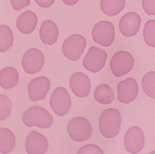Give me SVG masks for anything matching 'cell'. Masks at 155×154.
Wrapping results in <instances>:
<instances>
[{
    "instance_id": "6da1fadb",
    "label": "cell",
    "mask_w": 155,
    "mask_h": 154,
    "mask_svg": "<svg viewBox=\"0 0 155 154\" xmlns=\"http://www.w3.org/2000/svg\"><path fill=\"white\" fill-rule=\"evenodd\" d=\"M120 112L114 108L108 109L102 112L100 117L99 129L103 136L108 139L114 138L119 134L120 129Z\"/></svg>"
},
{
    "instance_id": "7a4b0ae2",
    "label": "cell",
    "mask_w": 155,
    "mask_h": 154,
    "mask_svg": "<svg viewBox=\"0 0 155 154\" xmlns=\"http://www.w3.org/2000/svg\"><path fill=\"white\" fill-rule=\"evenodd\" d=\"M53 121V118L49 112L41 107L30 108L23 116V122L28 127L36 126L41 129H47L52 125Z\"/></svg>"
},
{
    "instance_id": "3957f363",
    "label": "cell",
    "mask_w": 155,
    "mask_h": 154,
    "mask_svg": "<svg viewBox=\"0 0 155 154\" xmlns=\"http://www.w3.org/2000/svg\"><path fill=\"white\" fill-rule=\"evenodd\" d=\"M87 41L83 36L78 34L72 35L64 42L62 50L64 56L73 61L78 60L84 51Z\"/></svg>"
},
{
    "instance_id": "277c9868",
    "label": "cell",
    "mask_w": 155,
    "mask_h": 154,
    "mask_svg": "<svg viewBox=\"0 0 155 154\" xmlns=\"http://www.w3.org/2000/svg\"><path fill=\"white\" fill-rule=\"evenodd\" d=\"M69 136L76 142L87 140L92 135V128L89 122L85 118L77 117L69 122L67 126Z\"/></svg>"
},
{
    "instance_id": "5b68a950",
    "label": "cell",
    "mask_w": 155,
    "mask_h": 154,
    "mask_svg": "<svg viewBox=\"0 0 155 154\" xmlns=\"http://www.w3.org/2000/svg\"><path fill=\"white\" fill-rule=\"evenodd\" d=\"M134 60L132 55L127 51H120L115 53L110 62V68L116 77L123 76L133 68Z\"/></svg>"
},
{
    "instance_id": "8992f818",
    "label": "cell",
    "mask_w": 155,
    "mask_h": 154,
    "mask_svg": "<svg viewBox=\"0 0 155 154\" xmlns=\"http://www.w3.org/2000/svg\"><path fill=\"white\" fill-rule=\"evenodd\" d=\"M92 37L95 43L104 47H109L115 38V29L112 23L107 21L98 22L92 30Z\"/></svg>"
},
{
    "instance_id": "52a82bcc",
    "label": "cell",
    "mask_w": 155,
    "mask_h": 154,
    "mask_svg": "<svg viewBox=\"0 0 155 154\" xmlns=\"http://www.w3.org/2000/svg\"><path fill=\"white\" fill-rule=\"evenodd\" d=\"M50 105L58 116L67 114L71 106V100L66 89L62 87L56 88L51 97Z\"/></svg>"
},
{
    "instance_id": "ba28073f",
    "label": "cell",
    "mask_w": 155,
    "mask_h": 154,
    "mask_svg": "<svg viewBox=\"0 0 155 154\" xmlns=\"http://www.w3.org/2000/svg\"><path fill=\"white\" fill-rule=\"evenodd\" d=\"M107 58L106 52L98 47H91L83 60L84 67L89 72L96 73L105 66Z\"/></svg>"
},
{
    "instance_id": "9c48e42d",
    "label": "cell",
    "mask_w": 155,
    "mask_h": 154,
    "mask_svg": "<svg viewBox=\"0 0 155 154\" xmlns=\"http://www.w3.org/2000/svg\"><path fill=\"white\" fill-rule=\"evenodd\" d=\"M45 59L41 51L32 48L27 51L23 56L22 65L27 73L34 74L41 70L44 65Z\"/></svg>"
},
{
    "instance_id": "30bf717a",
    "label": "cell",
    "mask_w": 155,
    "mask_h": 154,
    "mask_svg": "<svg viewBox=\"0 0 155 154\" xmlns=\"http://www.w3.org/2000/svg\"><path fill=\"white\" fill-rule=\"evenodd\" d=\"M144 142L143 132L137 126L130 128L124 136V147L130 153H137L142 151L144 146Z\"/></svg>"
},
{
    "instance_id": "8fae6325",
    "label": "cell",
    "mask_w": 155,
    "mask_h": 154,
    "mask_svg": "<svg viewBox=\"0 0 155 154\" xmlns=\"http://www.w3.org/2000/svg\"><path fill=\"white\" fill-rule=\"evenodd\" d=\"M141 20L140 15L134 12L127 13L121 18L119 29L123 35L131 37L135 35L140 29Z\"/></svg>"
},
{
    "instance_id": "7c38bea8",
    "label": "cell",
    "mask_w": 155,
    "mask_h": 154,
    "mask_svg": "<svg viewBox=\"0 0 155 154\" xmlns=\"http://www.w3.org/2000/svg\"><path fill=\"white\" fill-rule=\"evenodd\" d=\"M138 93V85L134 78H127L119 82L117 85V99L121 103H131L136 98Z\"/></svg>"
},
{
    "instance_id": "4fadbf2b",
    "label": "cell",
    "mask_w": 155,
    "mask_h": 154,
    "mask_svg": "<svg viewBox=\"0 0 155 154\" xmlns=\"http://www.w3.org/2000/svg\"><path fill=\"white\" fill-rule=\"evenodd\" d=\"M50 87V81L46 76H40L33 79L28 85V91L30 99L33 101L44 99Z\"/></svg>"
},
{
    "instance_id": "5bb4252c",
    "label": "cell",
    "mask_w": 155,
    "mask_h": 154,
    "mask_svg": "<svg viewBox=\"0 0 155 154\" xmlns=\"http://www.w3.org/2000/svg\"><path fill=\"white\" fill-rule=\"evenodd\" d=\"M69 85L73 93L78 97H86L90 93L91 82L89 77L84 73L78 72L72 75Z\"/></svg>"
},
{
    "instance_id": "9a60e30c",
    "label": "cell",
    "mask_w": 155,
    "mask_h": 154,
    "mask_svg": "<svg viewBox=\"0 0 155 154\" xmlns=\"http://www.w3.org/2000/svg\"><path fill=\"white\" fill-rule=\"evenodd\" d=\"M48 143L46 137L37 132H32L27 137L25 149L28 154H44L47 152Z\"/></svg>"
},
{
    "instance_id": "2e32d148",
    "label": "cell",
    "mask_w": 155,
    "mask_h": 154,
    "mask_svg": "<svg viewBox=\"0 0 155 154\" xmlns=\"http://www.w3.org/2000/svg\"><path fill=\"white\" fill-rule=\"evenodd\" d=\"M39 36L42 43L47 45L55 44L59 37V30L57 25L51 20H46L41 24Z\"/></svg>"
},
{
    "instance_id": "e0dca14e",
    "label": "cell",
    "mask_w": 155,
    "mask_h": 154,
    "mask_svg": "<svg viewBox=\"0 0 155 154\" xmlns=\"http://www.w3.org/2000/svg\"><path fill=\"white\" fill-rule=\"evenodd\" d=\"M38 17L35 13L27 11L20 15L16 21L18 30L25 35L31 34L36 27Z\"/></svg>"
},
{
    "instance_id": "ac0fdd59",
    "label": "cell",
    "mask_w": 155,
    "mask_h": 154,
    "mask_svg": "<svg viewBox=\"0 0 155 154\" xmlns=\"http://www.w3.org/2000/svg\"><path fill=\"white\" fill-rule=\"evenodd\" d=\"M19 80V73L13 67H5L0 72V85L4 89H9L16 86Z\"/></svg>"
},
{
    "instance_id": "d6986e66",
    "label": "cell",
    "mask_w": 155,
    "mask_h": 154,
    "mask_svg": "<svg viewBox=\"0 0 155 154\" xmlns=\"http://www.w3.org/2000/svg\"><path fill=\"white\" fill-rule=\"evenodd\" d=\"M15 143V138L12 131L6 128L0 129V152L8 154L13 151Z\"/></svg>"
},
{
    "instance_id": "ffe728a7",
    "label": "cell",
    "mask_w": 155,
    "mask_h": 154,
    "mask_svg": "<svg viewBox=\"0 0 155 154\" xmlns=\"http://www.w3.org/2000/svg\"><path fill=\"white\" fill-rule=\"evenodd\" d=\"M125 0H101L100 7L102 12L108 16L119 14L124 9Z\"/></svg>"
},
{
    "instance_id": "44dd1931",
    "label": "cell",
    "mask_w": 155,
    "mask_h": 154,
    "mask_svg": "<svg viewBox=\"0 0 155 154\" xmlns=\"http://www.w3.org/2000/svg\"><path fill=\"white\" fill-rule=\"evenodd\" d=\"M95 99L102 105H108L114 100L115 95L113 89L107 84L98 85L94 93Z\"/></svg>"
},
{
    "instance_id": "7402d4cb",
    "label": "cell",
    "mask_w": 155,
    "mask_h": 154,
    "mask_svg": "<svg viewBox=\"0 0 155 154\" xmlns=\"http://www.w3.org/2000/svg\"><path fill=\"white\" fill-rule=\"evenodd\" d=\"M13 34L12 29L5 25H0V51L5 52L12 46Z\"/></svg>"
},
{
    "instance_id": "603a6c76",
    "label": "cell",
    "mask_w": 155,
    "mask_h": 154,
    "mask_svg": "<svg viewBox=\"0 0 155 154\" xmlns=\"http://www.w3.org/2000/svg\"><path fill=\"white\" fill-rule=\"evenodd\" d=\"M142 88L148 96L155 99V72L146 74L142 80Z\"/></svg>"
},
{
    "instance_id": "cb8c5ba5",
    "label": "cell",
    "mask_w": 155,
    "mask_h": 154,
    "mask_svg": "<svg viewBox=\"0 0 155 154\" xmlns=\"http://www.w3.org/2000/svg\"><path fill=\"white\" fill-rule=\"evenodd\" d=\"M144 40L146 44L155 48V20H151L145 23L143 29Z\"/></svg>"
},
{
    "instance_id": "d4e9b609",
    "label": "cell",
    "mask_w": 155,
    "mask_h": 154,
    "mask_svg": "<svg viewBox=\"0 0 155 154\" xmlns=\"http://www.w3.org/2000/svg\"><path fill=\"white\" fill-rule=\"evenodd\" d=\"M12 107V102L8 96L5 95H0V120L9 117Z\"/></svg>"
},
{
    "instance_id": "484cf974",
    "label": "cell",
    "mask_w": 155,
    "mask_h": 154,
    "mask_svg": "<svg viewBox=\"0 0 155 154\" xmlns=\"http://www.w3.org/2000/svg\"><path fill=\"white\" fill-rule=\"evenodd\" d=\"M78 154H103L101 148L94 144H88L80 148L78 152Z\"/></svg>"
},
{
    "instance_id": "4316f807",
    "label": "cell",
    "mask_w": 155,
    "mask_h": 154,
    "mask_svg": "<svg viewBox=\"0 0 155 154\" xmlns=\"http://www.w3.org/2000/svg\"><path fill=\"white\" fill-rule=\"evenodd\" d=\"M142 6L149 15H155V0H142Z\"/></svg>"
},
{
    "instance_id": "83f0119b",
    "label": "cell",
    "mask_w": 155,
    "mask_h": 154,
    "mask_svg": "<svg viewBox=\"0 0 155 154\" xmlns=\"http://www.w3.org/2000/svg\"><path fill=\"white\" fill-rule=\"evenodd\" d=\"M12 6L14 10L19 11L24 7L28 6L30 0H10Z\"/></svg>"
},
{
    "instance_id": "f1b7e54d",
    "label": "cell",
    "mask_w": 155,
    "mask_h": 154,
    "mask_svg": "<svg viewBox=\"0 0 155 154\" xmlns=\"http://www.w3.org/2000/svg\"><path fill=\"white\" fill-rule=\"evenodd\" d=\"M55 0H35L39 6L43 8H49L55 2Z\"/></svg>"
},
{
    "instance_id": "f546056e",
    "label": "cell",
    "mask_w": 155,
    "mask_h": 154,
    "mask_svg": "<svg viewBox=\"0 0 155 154\" xmlns=\"http://www.w3.org/2000/svg\"><path fill=\"white\" fill-rule=\"evenodd\" d=\"M65 4L69 6H72L78 2L79 0H62Z\"/></svg>"
}]
</instances>
